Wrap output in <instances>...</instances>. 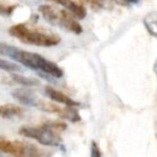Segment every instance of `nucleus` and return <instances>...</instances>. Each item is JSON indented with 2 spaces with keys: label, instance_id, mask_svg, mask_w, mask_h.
<instances>
[{
  "label": "nucleus",
  "instance_id": "f257e3e1",
  "mask_svg": "<svg viewBox=\"0 0 157 157\" xmlns=\"http://www.w3.org/2000/svg\"><path fill=\"white\" fill-rule=\"evenodd\" d=\"M0 55L9 57L28 68L39 71V72L51 75L56 78H60L64 75L63 70L56 63L48 60L36 52H25L15 46L8 45L6 43H0Z\"/></svg>",
  "mask_w": 157,
  "mask_h": 157
},
{
  "label": "nucleus",
  "instance_id": "f03ea898",
  "mask_svg": "<svg viewBox=\"0 0 157 157\" xmlns=\"http://www.w3.org/2000/svg\"><path fill=\"white\" fill-rule=\"evenodd\" d=\"M9 33L12 36L24 44H29L42 47H52L60 42V37L55 33L40 27H31L27 24H16L9 29Z\"/></svg>",
  "mask_w": 157,
  "mask_h": 157
},
{
  "label": "nucleus",
  "instance_id": "7ed1b4c3",
  "mask_svg": "<svg viewBox=\"0 0 157 157\" xmlns=\"http://www.w3.org/2000/svg\"><path fill=\"white\" fill-rule=\"evenodd\" d=\"M67 128V124L58 121H48L39 126H24L19 134L26 138L37 140L42 145L57 147L60 144V134Z\"/></svg>",
  "mask_w": 157,
  "mask_h": 157
},
{
  "label": "nucleus",
  "instance_id": "20e7f679",
  "mask_svg": "<svg viewBox=\"0 0 157 157\" xmlns=\"http://www.w3.org/2000/svg\"><path fill=\"white\" fill-rule=\"evenodd\" d=\"M39 12L45 18V21H48L52 25L61 27L76 34H80L83 31V28L76 21V17L67 10H61L54 6L44 4V6H40Z\"/></svg>",
  "mask_w": 157,
  "mask_h": 157
},
{
  "label": "nucleus",
  "instance_id": "39448f33",
  "mask_svg": "<svg viewBox=\"0 0 157 157\" xmlns=\"http://www.w3.org/2000/svg\"><path fill=\"white\" fill-rule=\"evenodd\" d=\"M0 152L12 157H50L51 153L36 144L0 137Z\"/></svg>",
  "mask_w": 157,
  "mask_h": 157
},
{
  "label": "nucleus",
  "instance_id": "423d86ee",
  "mask_svg": "<svg viewBox=\"0 0 157 157\" xmlns=\"http://www.w3.org/2000/svg\"><path fill=\"white\" fill-rule=\"evenodd\" d=\"M37 108L43 110L46 112H51V113H55L59 116L60 118H64L66 120L71 121L72 123H76L81 121V117H80L78 110L76 108L72 107H66V106H58L54 103H50V101H45L40 99Z\"/></svg>",
  "mask_w": 157,
  "mask_h": 157
},
{
  "label": "nucleus",
  "instance_id": "0eeeda50",
  "mask_svg": "<svg viewBox=\"0 0 157 157\" xmlns=\"http://www.w3.org/2000/svg\"><path fill=\"white\" fill-rule=\"evenodd\" d=\"M44 92L48 95V98H51L52 101H56V103H59L61 105L66 106V107H78L80 104L78 101H76L74 99H72L71 97H69L68 95H66L65 93H63L61 91H58V90L54 89L52 87H45L44 89Z\"/></svg>",
  "mask_w": 157,
  "mask_h": 157
},
{
  "label": "nucleus",
  "instance_id": "6e6552de",
  "mask_svg": "<svg viewBox=\"0 0 157 157\" xmlns=\"http://www.w3.org/2000/svg\"><path fill=\"white\" fill-rule=\"evenodd\" d=\"M12 95L19 103L30 107H37L40 101L39 97L29 89H16L13 91Z\"/></svg>",
  "mask_w": 157,
  "mask_h": 157
},
{
  "label": "nucleus",
  "instance_id": "1a4fd4ad",
  "mask_svg": "<svg viewBox=\"0 0 157 157\" xmlns=\"http://www.w3.org/2000/svg\"><path fill=\"white\" fill-rule=\"evenodd\" d=\"M48 1H52L54 3L65 6L68 10V12H70L76 18L82 19L86 15V9L83 6V4L79 3L74 0H48Z\"/></svg>",
  "mask_w": 157,
  "mask_h": 157
},
{
  "label": "nucleus",
  "instance_id": "9d476101",
  "mask_svg": "<svg viewBox=\"0 0 157 157\" xmlns=\"http://www.w3.org/2000/svg\"><path fill=\"white\" fill-rule=\"evenodd\" d=\"M23 109L13 104H4L0 106V117L4 119H12L23 114Z\"/></svg>",
  "mask_w": 157,
  "mask_h": 157
},
{
  "label": "nucleus",
  "instance_id": "9b49d317",
  "mask_svg": "<svg viewBox=\"0 0 157 157\" xmlns=\"http://www.w3.org/2000/svg\"><path fill=\"white\" fill-rule=\"evenodd\" d=\"M11 78H12V80L14 81V82L19 83V85H22V86H25V87H35V86L40 85V81L37 80V79L22 76V75L14 74L11 76Z\"/></svg>",
  "mask_w": 157,
  "mask_h": 157
},
{
  "label": "nucleus",
  "instance_id": "f8f14e48",
  "mask_svg": "<svg viewBox=\"0 0 157 157\" xmlns=\"http://www.w3.org/2000/svg\"><path fill=\"white\" fill-rule=\"evenodd\" d=\"M0 70L6 71V72H9V73H13V72H19V71H21V67L12 62H9V61H6V60L0 59Z\"/></svg>",
  "mask_w": 157,
  "mask_h": 157
},
{
  "label": "nucleus",
  "instance_id": "ddd939ff",
  "mask_svg": "<svg viewBox=\"0 0 157 157\" xmlns=\"http://www.w3.org/2000/svg\"><path fill=\"white\" fill-rule=\"evenodd\" d=\"M15 9H16V6H10V4H6L0 1V14L1 15L10 16Z\"/></svg>",
  "mask_w": 157,
  "mask_h": 157
},
{
  "label": "nucleus",
  "instance_id": "4468645a",
  "mask_svg": "<svg viewBox=\"0 0 157 157\" xmlns=\"http://www.w3.org/2000/svg\"><path fill=\"white\" fill-rule=\"evenodd\" d=\"M90 157H102V155H101V151H100V149H99V145L97 144V142H95V141L92 142Z\"/></svg>",
  "mask_w": 157,
  "mask_h": 157
},
{
  "label": "nucleus",
  "instance_id": "2eb2a0df",
  "mask_svg": "<svg viewBox=\"0 0 157 157\" xmlns=\"http://www.w3.org/2000/svg\"><path fill=\"white\" fill-rule=\"evenodd\" d=\"M126 1H128V2H131V3H136V2H138L139 0H126Z\"/></svg>",
  "mask_w": 157,
  "mask_h": 157
},
{
  "label": "nucleus",
  "instance_id": "dca6fc26",
  "mask_svg": "<svg viewBox=\"0 0 157 157\" xmlns=\"http://www.w3.org/2000/svg\"><path fill=\"white\" fill-rule=\"evenodd\" d=\"M0 157H1V156H0Z\"/></svg>",
  "mask_w": 157,
  "mask_h": 157
}]
</instances>
